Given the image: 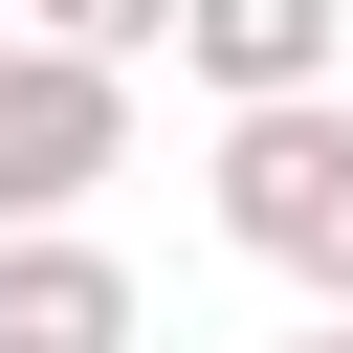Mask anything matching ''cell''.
Returning a JSON list of instances; mask_svg holds the SVG:
<instances>
[{
	"mask_svg": "<svg viewBox=\"0 0 353 353\" xmlns=\"http://www.w3.org/2000/svg\"><path fill=\"white\" fill-rule=\"evenodd\" d=\"M110 176H132V66L0 22V221H88Z\"/></svg>",
	"mask_w": 353,
	"mask_h": 353,
	"instance_id": "7a4b0ae2",
	"label": "cell"
},
{
	"mask_svg": "<svg viewBox=\"0 0 353 353\" xmlns=\"http://www.w3.org/2000/svg\"><path fill=\"white\" fill-rule=\"evenodd\" d=\"M22 22H44V44H88V66H154V44H176V0H22Z\"/></svg>",
	"mask_w": 353,
	"mask_h": 353,
	"instance_id": "5b68a950",
	"label": "cell"
},
{
	"mask_svg": "<svg viewBox=\"0 0 353 353\" xmlns=\"http://www.w3.org/2000/svg\"><path fill=\"white\" fill-rule=\"evenodd\" d=\"M0 353H132V265L88 221H0Z\"/></svg>",
	"mask_w": 353,
	"mask_h": 353,
	"instance_id": "3957f363",
	"label": "cell"
},
{
	"mask_svg": "<svg viewBox=\"0 0 353 353\" xmlns=\"http://www.w3.org/2000/svg\"><path fill=\"white\" fill-rule=\"evenodd\" d=\"M221 243L287 265L309 309H353V88H265V110H221Z\"/></svg>",
	"mask_w": 353,
	"mask_h": 353,
	"instance_id": "6da1fadb",
	"label": "cell"
},
{
	"mask_svg": "<svg viewBox=\"0 0 353 353\" xmlns=\"http://www.w3.org/2000/svg\"><path fill=\"white\" fill-rule=\"evenodd\" d=\"M0 22H22V0H0Z\"/></svg>",
	"mask_w": 353,
	"mask_h": 353,
	"instance_id": "52a82bcc",
	"label": "cell"
},
{
	"mask_svg": "<svg viewBox=\"0 0 353 353\" xmlns=\"http://www.w3.org/2000/svg\"><path fill=\"white\" fill-rule=\"evenodd\" d=\"M287 353H353V309H309V331H287Z\"/></svg>",
	"mask_w": 353,
	"mask_h": 353,
	"instance_id": "8992f818",
	"label": "cell"
},
{
	"mask_svg": "<svg viewBox=\"0 0 353 353\" xmlns=\"http://www.w3.org/2000/svg\"><path fill=\"white\" fill-rule=\"evenodd\" d=\"M176 66H199L221 110H265V88H331V66H353V0H176Z\"/></svg>",
	"mask_w": 353,
	"mask_h": 353,
	"instance_id": "277c9868",
	"label": "cell"
}]
</instances>
